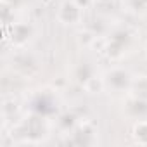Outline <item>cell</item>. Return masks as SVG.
I'll use <instances>...</instances> for the list:
<instances>
[{
    "instance_id": "cell-14",
    "label": "cell",
    "mask_w": 147,
    "mask_h": 147,
    "mask_svg": "<svg viewBox=\"0 0 147 147\" xmlns=\"http://www.w3.org/2000/svg\"><path fill=\"white\" fill-rule=\"evenodd\" d=\"M144 54H145V59H147V42H145V45H144Z\"/></svg>"
},
{
    "instance_id": "cell-10",
    "label": "cell",
    "mask_w": 147,
    "mask_h": 147,
    "mask_svg": "<svg viewBox=\"0 0 147 147\" xmlns=\"http://www.w3.org/2000/svg\"><path fill=\"white\" fill-rule=\"evenodd\" d=\"M78 121L80 119H76V116L71 114V113H64V114H61L57 118V125L64 131H73V130H75V126L78 125Z\"/></svg>"
},
{
    "instance_id": "cell-2",
    "label": "cell",
    "mask_w": 147,
    "mask_h": 147,
    "mask_svg": "<svg viewBox=\"0 0 147 147\" xmlns=\"http://www.w3.org/2000/svg\"><path fill=\"white\" fill-rule=\"evenodd\" d=\"M131 43V35L126 30H118L111 35V38L106 40V54L109 59H121L126 54V49Z\"/></svg>"
},
{
    "instance_id": "cell-4",
    "label": "cell",
    "mask_w": 147,
    "mask_h": 147,
    "mask_svg": "<svg viewBox=\"0 0 147 147\" xmlns=\"http://www.w3.org/2000/svg\"><path fill=\"white\" fill-rule=\"evenodd\" d=\"M73 142L78 145H92L97 142V126L92 121H78L75 130L71 131Z\"/></svg>"
},
{
    "instance_id": "cell-8",
    "label": "cell",
    "mask_w": 147,
    "mask_h": 147,
    "mask_svg": "<svg viewBox=\"0 0 147 147\" xmlns=\"http://www.w3.org/2000/svg\"><path fill=\"white\" fill-rule=\"evenodd\" d=\"M131 137H133L135 144L147 145V119H138V121L133 123Z\"/></svg>"
},
{
    "instance_id": "cell-7",
    "label": "cell",
    "mask_w": 147,
    "mask_h": 147,
    "mask_svg": "<svg viewBox=\"0 0 147 147\" xmlns=\"http://www.w3.org/2000/svg\"><path fill=\"white\" fill-rule=\"evenodd\" d=\"M128 95H133V97L147 100V75H140V76L133 78V83L130 87Z\"/></svg>"
},
{
    "instance_id": "cell-12",
    "label": "cell",
    "mask_w": 147,
    "mask_h": 147,
    "mask_svg": "<svg viewBox=\"0 0 147 147\" xmlns=\"http://www.w3.org/2000/svg\"><path fill=\"white\" fill-rule=\"evenodd\" d=\"M126 7L135 14H147V0H126Z\"/></svg>"
},
{
    "instance_id": "cell-1",
    "label": "cell",
    "mask_w": 147,
    "mask_h": 147,
    "mask_svg": "<svg viewBox=\"0 0 147 147\" xmlns=\"http://www.w3.org/2000/svg\"><path fill=\"white\" fill-rule=\"evenodd\" d=\"M102 78H104L106 90L121 92V94L126 92V94H128L135 76L131 75L128 69H125V67H121V66H114V67H111V69H107V71L104 73Z\"/></svg>"
},
{
    "instance_id": "cell-13",
    "label": "cell",
    "mask_w": 147,
    "mask_h": 147,
    "mask_svg": "<svg viewBox=\"0 0 147 147\" xmlns=\"http://www.w3.org/2000/svg\"><path fill=\"white\" fill-rule=\"evenodd\" d=\"M97 2H100V4H111L113 0H97Z\"/></svg>"
},
{
    "instance_id": "cell-9",
    "label": "cell",
    "mask_w": 147,
    "mask_h": 147,
    "mask_svg": "<svg viewBox=\"0 0 147 147\" xmlns=\"http://www.w3.org/2000/svg\"><path fill=\"white\" fill-rule=\"evenodd\" d=\"M94 75H95V69H94L88 62H82V64H78L76 69H75V78H76L82 85H85Z\"/></svg>"
},
{
    "instance_id": "cell-3",
    "label": "cell",
    "mask_w": 147,
    "mask_h": 147,
    "mask_svg": "<svg viewBox=\"0 0 147 147\" xmlns=\"http://www.w3.org/2000/svg\"><path fill=\"white\" fill-rule=\"evenodd\" d=\"M83 19V7L76 0H64L57 9V21L64 26H75Z\"/></svg>"
},
{
    "instance_id": "cell-11",
    "label": "cell",
    "mask_w": 147,
    "mask_h": 147,
    "mask_svg": "<svg viewBox=\"0 0 147 147\" xmlns=\"http://www.w3.org/2000/svg\"><path fill=\"white\" fill-rule=\"evenodd\" d=\"M83 88L88 92V94H100V92H104L106 90V85H104V78L102 76H97V75H94L85 85H83Z\"/></svg>"
},
{
    "instance_id": "cell-6",
    "label": "cell",
    "mask_w": 147,
    "mask_h": 147,
    "mask_svg": "<svg viewBox=\"0 0 147 147\" xmlns=\"http://www.w3.org/2000/svg\"><path fill=\"white\" fill-rule=\"evenodd\" d=\"M11 40L16 47H24L31 36H33V26L28 24V23H18L12 26V31H11Z\"/></svg>"
},
{
    "instance_id": "cell-5",
    "label": "cell",
    "mask_w": 147,
    "mask_h": 147,
    "mask_svg": "<svg viewBox=\"0 0 147 147\" xmlns=\"http://www.w3.org/2000/svg\"><path fill=\"white\" fill-rule=\"evenodd\" d=\"M125 113L133 121L147 119V100L133 97V95H128V99L125 102Z\"/></svg>"
}]
</instances>
